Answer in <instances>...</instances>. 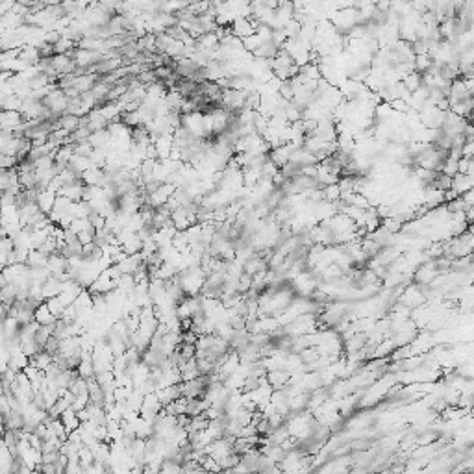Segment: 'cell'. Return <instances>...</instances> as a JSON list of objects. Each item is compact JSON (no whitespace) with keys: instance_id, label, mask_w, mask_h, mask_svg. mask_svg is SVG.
<instances>
[{"instance_id":"cell-2","label":"cell","mask_w":474,"mask_h":474,"mask_svg":"<svg viewBox=\"0 0 474 474\" xmlns=\"http://www.w3.org/2000/svg\"><path fill=\"white\" fill-rule=\"evenodd\" d=\"M56 199H58V195H56V193H52V191L39 193V197H37V206H39V209H41L45 215H50V213L54 211Z\"/></svg>"},{"instance_id":"cell-1","label":"cell","mask_w":474,"mask_h":474,"mask_svg":"<svg viewBox=\"0 0 474 474\" xmlns=\"http://www.w3.org/2000/svg\"><path fill=\"white\" fill-rule=\"evenodd\" d=\"M0 123H2V130H9L15 133L17 128L25 123V117L21 111H2Z\"/></svg>"},{"instance_id":"cell-12","label":"cell","mask_w":474,"mask_h":474,"mask_svg":"<svg viewBox=\"0 0 474 474\" xmlns=\"http://www.w3.org/2000/svg\"><path fill=\"white\" fill-rule=\"evenodd\" d=\"M59 458H61V452H49V454H43L41 463H58Z\"/></svg>"},{"instance_id":"cell-11","label":"cell","mask_w":474,"mask_h":474,"mask_svg":"<svg viewBox=\"0 0 474 474\" xmlns=\"http://www.w3.org/2000/svg\"><path fill=\"white\" fill-rule=\"evenodd\" d=\"M37 469H39V471H41L43 474H59L56 463H41V465L37 467Z\"/></svg>"},{"instance_id":"cell-4","label":"cell","mask_w":474,"mask_h":474,"mask_svg":"<svg viewBox=\"0 0 474 474\" xmlns=\"http://www.w3.org/2000/svg\"><path fill=\"white\" fill-rule=\"evenodd\" d=\"M78 128H80V117L71 115V113H65L63 117H59L58 130H65L69 133H75Z\"/></svg>"},{"instance_id":"cell-3","label":"cell","mask_w":474,"mask_h":474,"mask_svg":"<svg viewBox=\"0 0 474 474\" xmlns=\"http://www.w3.org/2000/svg\"><path fill=\"white\" fill-rule=\"evenodd\" d=\"M58 319L56 317L52 315V311L49 309V306H47V302L45 304H41L39 308L35 309V323L37 324H41V326H50V324H54Z\"/></svg>"},{"instance_id":"cell-7","label":"cell","mask_w":474,"mask_h":474,"mask_svg":"<svg viewBox=\"0 0 474 474\" xmlns=\"http://www.w3.org/2000/svg\"><path fill=\"white\" fill-rule=\"evenodd\" d=\"M21 108H23V100L17 95H9V97L2 95V111H21Z\"/></svg>"},{"instance_id":"cell-9","label":"cell","mask_w":474,"mask_h":474,"mask_svg":"<svg viewBox=\"0 0 474 474\" xmlns=\"http://www.w3.org/2000/svg\"><path fill=\"white\" fill-rule=\"evenodd\" d=\"M93 145L89 141L85 143H78V145H75V156H82V158H91L93 154Z\"/></svg>"},{"instance_id":"cell-6","label":"cell","mask_w":474,"mask_h":474,"mask_svg":"<svg viewBox=\"0 0 474 474\" xmlns=\"http://www.w3.org/2000/svg\"><path fill=\"white\" fill-rule=\"evenodd\" d=\"M52 363H54V356L49 354L47 350H43V352H39L37 356L30 358V365L35 367V369H39V371H43V373H45Z\"/></svg>"},{"instance_id":"cell-10","label":"cell","mask_w":474,"mask_h":474,"mask_svg":"<svg viewBox=\"0 0 474 474\" xmlns=\"http://www.w3.org/2000/svg\"><path fill=\"white\" fill-rule=\"evenodd\" d=\"M93 225L89 223V219H75V223L71 225V230L78 235V233L82 232H87V230H91Z\"/></svg>"},{"instance_id":"cell-5","label":"cell","mask_w":474,"mask_h":474,"mask_svg":"<svg viewBox=\"0 0 474 474\" xmlns=\"http://www.w3.org/2000/svg\"><path fill=\"white\" fill-rule=\"evenodd\" d=\"M26 265L30 267V269H47V265H49V256L43 254L41 250H32L28 259H26Z\"/></svg>"},{"instance_id":"cell-8","label":"cell","mask_w":474,"mask_h":474,"mask_svg":"<svg viewBox=\"0 0 474 474\" xmlns=\"http://www.w3.org/2000/svg\"><path fill=\"white\" fill-rule=\"evenodd\" d=\"M47 306H49V309L52 311V315L56 317V319H61V317H63V313H65V309H67V306L58 299V297H56V299L47 300Z\"/></svg>"}]
</instances>
